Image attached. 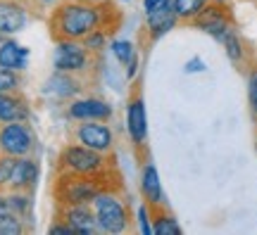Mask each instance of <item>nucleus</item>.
<instances>
[{
  "mask_svg": "<svg viewBox=\"0 0 257 235\" xmlns=\"http://www.w3.org/2000/svg\"><path fill=\"white\" fill-rule=\"evenodd\" d=\"M15 159L10 154L0 152V190H10V181H12V169H15Z\"/></svg>",
  "mask_w": 257,
  "mask_h": 235,
  "instance_id": "obj_26",
  "label": "nucleus"
},
{
  "mask_svg": "<svg viewBox=\"0 0 257 235\" xmlns=\"http://www.w3.org/2000/svg\"><path fill=\"white\" fill-rule=\"evenodd\" d=\"M29 226L24 218L15 216V214H8V216H0V235H22L27 233Z\"/></svg>",
  "mask_w": 257,
  "mask_h": 235,
  "instance_id": "obj_24",
  "label": "nucleus"
},
{
  "mask_svg": "<svg viewBox=\"0 0 257 235\" xmlns=\"http://www.w3.org/2000/svg\"><path fill=\"white\" fill-rule=\"evenodd\" d=\"M153 211V235H181L184 228L174 214L165 211V207L150 209Z\"/></svg>",
  "mask_w": 257,
  "mask_h": 235,
  "instance_id": "obj_20",
  "label": "nucleus"
},
{
  "mask_svg": "<svg viewBox=\"0 0 257 235\" xmlns=\"http://www.w3.org/2000/svg\"><path fill=\"white\" fill-rule=\"evenodd\" d=\"M165 0H141V5H143V12H150V10H155L157 5H162Z\"/></svg>",
  "mask_w": 257,
  "mask_h": 235,
  "instance_id": "obj_34",
  "label": "nucleus"
},
{
  "mask_svg": "<svg viewBox=\"0 0 257 235\" xmlns=\"http://www.w3.org/2000/svg\"><path fill=\"white\" fill-rule=\"evenodd\" d=\"M126 3H128V0H126Z\"/></svg>",
  "mask_w": 257,
  "mask_h": 235,
  "instance_id": "obj_39",
  "label": "nucleus"
},
{
  "mask_svg": "<svg viewBox=\"0 0 257 235\" xmlns=\"http://www.w3.org/2000/svg\"><path fill=\"white\" fill-rule=\"evenodd\" d=\"M255 154H257V133H255Z\"/></svg>",
  "mask_w": 257,
  "mask_h": 235,
  "instance_id": "obj_36",
  "label": "nucleus"
},
{
  "mask_svg": "<svg viewBox=\"0 0 257 235\" xmlns=\"http://www.w3.org/2000/svg\"><path fill=\"white\" fill-rule=\"evenodd\" d=\"M3 38H5V36H3V34H0V41H3Z\"/></svg>",
  "mask_w": 257,
  "mask_h": 235,
  "instance_id": "obj_38",
  "label": "nucleus"
},
{
  "mask_svg": "<svg viewBox=\"0 0 257 235\" xmlns=\"http://www.w3.org/2000/svg\"><path fill=\"white\" fill-rule=\"evenodd\" d=\"M119 24L121 15L110 0H64L48 12L53 41H81L95 29L114 34Z\"/></svg>",
  "mask_w": 257,
  "mask_h": 235,
  "instance_id": "obj_1",
  "label": "nucleus"
},
{
  "mask_svg": "<svg viewBox=\"0 0 257 235\" xmlns=\"http://www.w3.org/2000/svg\"><path fill=\"white\" fill-rule=\"evenodd\" d=\"M100 55H93L81 41H55L53 72H67L76 76H88L95 69Z\"/></svg>",
  "mask_w": 257,
  "mask_h": 235,
  "instance_id": "obj_5",
  "label": "nucleus"
},
{
  "mask_svg": "<svg viewBox=\"0 0 257 235\" xmlns=\"http://www.w3.org/2000/svg\"><path fill=\"white\" fill-rule=\"evenodd\" d=\"M121 188V181L91 178L76 173H57L53 181V197L57 204H91L100 190Z\"/></svg>",
  "mask_w": 257,
  "mask_h": 235,
  "instance_id": "obj_4",
  "label": "nucleus"
},
{
  "mask_svg": "<svg viewBox=\"0 0 257 235\" xmlns=\"http://www.w3.org/2000/svg\"><path fill=\"white\" fill-rule=\"evenodd\" d=\"M31 119V105L19 93H0V124L10 121H29Z\"/></svg>",
  "mask_w": 257,
  "mask_h": 235,
  "instance_id": "obj_18",
  "label": "nucleus"
},
{
  "mask_svg": "<svg viewBox=\"0 0 257 235\" xmlns=\"http://www.w3.org/2000/svg\"><path fill=\"white\" fill-rule=\"evenodd\" d=\"M124 69H126V81H136V76H138V69H141V60H138V53L134 55V57H131V62L126 64V67H124Z\"/></svg>",
  "mask_w": 257,
  "mask_h": 235,
  "instance_id": "obj_32",
  "label": "nucleus"
},
{
  "mask_svg": "<svg viewBox=\"0 0 257 235\" xmlns=\"http://www.w3.org/2000/svg\"><path fill=\"white\" fill-rule=\"evenodd\" d=\"M91 209L95 214V223L100 233L121 235L131 228V221H134L131 204H128V197H124L121 188L100 190L91 202Z\"/></svg>",
  "mask_w": 257,
  "mask_h": 235,
  "instance_id": "obj_3",
  "label": "nucleus"
},
{
  "mask_svg": "<svg viewBox=\"0 0 257 235\" xmlns=\"http://www.w3.org/2000/svg\"><path fill=\"white\" fill-rule=\"evenodd\" d=\"M191 27H195L198 31L212 36L214 41H219L229 29L236 27V17L231 12V5H219V3H212L210 0V5L193 19Z\"/></svg>",
  "mask_w": 257,
  "mask_h": 235,
  "instance_id": "obj_8",
  "label": "nucleus"
},
{
  "mask_svg": "<svg viewBox=\"0 0 257 235\" xmlns=\"http://www.w3.org/2000/svg\"><path fill=\"white\" fill-rule=\"evenodd\" d=\"M19 3H29V0H19Z\"/></svg>",
  "mask_w": 257,
  "mask_h": 235,
  "instance_id": "obj_37",
  "label": "nucleus"
},
{
  "mask_svg": "<svg viewBox=\"0 0 257 235\" xmlns=\"http://www.w3.org/2000/svg\"><path fill=\"white\" fill-rule=\"evenodd\" d=\"M126 133L134 147H143L148 140V112L146 100L141 95V88H134L131 98L126 102Z\"/></svg>",
  "mask_w": 257,
  "mask_h": 235,
  "instance_id": "obj_10",
  "label": "nucleus"
},
{
  "mask_svg": "<svg viewBox=\"0 0 257 235\" xmlns=\"http://www.w3.org/2000/svg\"><path fill=\"white\" fill-rule=\"evenodd\" d=\"M67 117L72 121H112L114 107L100 95H79L69 100L67 105Z\"/></svg>",
  "mask_w": 257,
  "mask_h": 235,
  "instance_id": "obj_9",
  "label": "nucleus"
},
{
  "mask_svg": "<svg viewBox=\"0 0 257 235\" xmlns=\"http://www.w3.org/2000/svg\"><path fill=\"white\" fill-rule=\"evenodd\" d=\"M57 173H76V176H91V178H107V181H121L114 154L95 152L81 143H67L57 154L55 164Z\"/></svg>",
  "mask_w": 257,
  "mask_h": 235,
  "instance_id": "obj_2",
  "label": "nucleus"
},
{
  "mask_svg": "<svg viewBox=\"0 0 257 235\" xmlns=\"http://www.w3.org/2000/svg\"><path fill=\"white\" fill-rule=\"evenodd\" d=\"M48 233H50V235H76V233H74V228L69 226L67 221H62L60 216H57L55 221L48 226Z\"/></svg>",
  "mask_w": 257,
  "mask_h": 235,
  "instance_id": "obj_29",
  "label": "nucleus"
},
{
  "mask_svg": "<svg viewBox=\"0 0 257 235\" xmlns=\"http://www.w3.org/2000/svg\"><path fill=\"white\" fill-rule=\"evenodd\" d=\"M207 69V64L202 57H191V60H186L184 64V74H202Z\"/></svg>",
  "mask_w": 257,
  "mask_h": 235,
  "instance_id": "obj_30",
  "label": "nucleus"
},
{
  "mask_svg": "<svg viewBox=\"0 0 257 235\" xmlns=\"http://www.w3.org/2000/svg\"><path fill=\"white\" fill-rule=\"evenodd\" d=\"M110 50H112V55H114V60H117L121 67H126V64L131 62V57L136 55L134 43L126 41V38H114V41H110Z\"/></svg>",
  "mask_w": 257,
  "mask_h": 235,
  "instance_id": "obj_23",
  "label": "nucleus"
},
{
  "mask_svg": "<svg viewBox=\"0 0 257 235\" xmlns=\"http://www.w3.org/2000/svg\"><path fill=\"white\" fill-rule=\"evenodd\" d=\"M12 214V207H10V197L8 190H0V216H8Z\"/></svg>",
  "mask_w": 257,
  "mask_h": 235,
  "instance_id": "obj_33",
  "label": "nucleus"
},
{
  "mask_svg": "<svg viewBox=\"0 0 257 235\" xmlns=\"http://www.w3.org/2000/svg\"><path fill=\"white\" fill-rule=\"evenodd\" d=\"M248 102H250V112L257 121V64L248 67Z\"/></svg>",
  "mask_w": 257,
  "mask_h": 235,
  "instance_id": "obj_27",
  "label": "nucleus"
},
{
  "mask_svg": "<svg viewBox=\"0 0 257 235\" xmlns=\"http://www.w3.org/2000/svg\"><path fill=\"white\" fill-rule=\"evenodd\" d=\"M31 22L29 3L19 0H0V34L3 36H17Z\"/></svg>",
  "mask_w": 257,
  "mask_h": 235,
  "instance_id": "obj_13",
  "label": "nucleus"
},
{
  "mask_svg": "<svg viewBox=\"0 0 257 235\" xmlns=\"http://www.w3.org/2000/svg\"><path fill=\"white\" fill-rule=\"evenodd\" d=\"M22 91V74L0 67V93H19Z\"/></svg>",
  "mask_w": 257,
  "mask_h": 235,
  "instance_id": "obj_25",
  "label": "nucleus"
},
{
  "mask_svg": "<svg viewBox=\"0 0 257 235\" xmlns=\"http://www.w3.org/2000/svg\"><path fill=\"white\" fill-rule=\"evenodd\" d=\"M176 24H181V22H179V17H176V12H174V3H172V0H165V3L157 5L155 10L146 12L143 36H146L150 43H155V41H160L165 34H169L172 29H176Z\"/></svg>",
  "mask_w": 257,
  "mask_h": 235,
  "instance_id": "obj_11",
  "label": "nucleus"
},
{
  "mask_svg": "<svg viewBox=\"0 0 257 235\" xmlns=\"http://www.w3.org/2000/svg\"><path fill=\"white\" fill-rule=\"evenodd\" d=\"M74 143H81L91 147L95 152L102 154H114V131H112L110 121H76L72 131Z\"/></svg>",
  "mask_w": 257,
  "mask_h": 235,
  "instance_id": "obj_7",
  "label": "nucleus"
},
{
  "mask_svg": "<svg viewBox=\"0 0 257 235\" xmlns=\"http://www.w3.org/2000/svg\"><path fill=\"white\" fill-rule=\"evenodd\" d=\"M212 3H219V5H231V0H212Z\"/></svg>",
  "mask_w": 257,
  "mask_h": 235,
  "instance_id": "obj_35",
  "label": "nucleus"
},
{
  "mask_svg": "<svg viewBox=\"0 0 257 235\" xmlns=\"http://www.w3.org/2000/svg\"><path fill=\"white\" fill-rule=\"evenodd\" d=\"M172 3H174V12L179 22H184V24H191L193 19L210 5V0H172Z\"/></svg>",
  "mask_w": 257,
  "mask_h": 235,
  "instance_id": "obj_21",
  "label": "nucleus"
},
{
  "mask_svg": "<svg viewBox=\"0 0 257 235\" xmlns=\"http://www.w3.org/2000/svg\"><path fill=\"white\" fill-rule=\"evenodd\" d=\"M110 31H105V29H95V31H91L88 36H83L81 38V43L88 50H91L93 55H102L107 48H110Z\"/></svg>",
  "mask_w": 257,
  "mask_h": 235,
  "instance_id": "obj_22",
  "label": "nucleus"
},
{
  "mask_svg": "<svg viewBox=\"0 0 257 235\" xmlns=\"http://www.w3.org/2000/svg\"><path fill=\"white\" fill-rule=\"evenodd\" d=\"M60 3H64V0H29V8L38 10V12H50Z\"/></svg>",
  "mask_w": 257,
  "mask_h": 235,
  "instance_id": "obj_31",
  "label": "nucleus"
},
{
  "mask_svg": "<svg viewBox=\"0 0 257 235\" xmlns=\"http://www.w3.org/2000/svg\"><path fill=\"white\" fill-rule=\"evenodd\" d=\"M29 50L27 46H22L15 41V36H5L0 41V67L3 69H12V72H27L29 67Z\"/></svg>",
  "mask_w": 257,
  "mask_h": 235,
  "instance_id": "obj_17",
  "label": "nucleus"
},
{
  "mask_svg": "<svg viewBox=\"0 0 257 235\" xmlns=\"http://www.w3.org/2000/svg\"><path fill=\"white\" fill-rule=\"evenodd\" d=\"M141 195H143V202L150 209L165 207V190H162L157 166L153 162H146L141 166Z\"/></svg>",
  "mask_w": 257,
  "mask_h": 235,
  "instance_id": "obj_16",
  "label": "nucleus"
},
{
  "mask_svg": "<svg viewBox=\"0 0 257 235\" xmlns=\"http://www.w3.org/2000/svg\"><path fill=\"white\" fill-rule=\"evenodd\" d=\"M217 43H221V48H224V53H226V57H229L231 62L236 64V67H245L248 64V57H250V50L245 48V41L240 38V34L236 31V27L229 29L224 36L217 41Z\"/></svg>",
  "mask_w": 257,
  "mask_h": 235,
  "instance_id": "obj_19",
  "label": "nucleus"
},
{
  "mask_svg": "<svg viewBox=\"0 0 257 235\" xmlns=\"http://www.w3.org/2000/svg\"><path fill=\"white\" fill-rule=\"evenodd\" d=\"M38 178H41V164L36 157H17L15 159V169H12V181H10V190H27L34 192Z\"/></svg>",
  "mask_w": 257,
  "mask_h": 235,
  "instance_id": "obj_15",
  "label": "nucleus"
},
{
  "mask_svg": "<svg viewBox=\"0 0 257 235\" xmlns=\"http://www.w3.org/2000/svg\"><path fill=\"white\" fill-rule=\"evenodd\" d=\"M86 91V76H76V74L67 72H53L50 79L43 86V95L60 100V102H69V100L79 98Z\"/></svg>",
  "mask_w": 257,
  "mask_h": 235,
  "instance_id": "obj_12",
  "label": "nucleus"
},
{
  "mask_svg": "<svg viewBox=\"0 0 257 235\" xmlns=\"http://www.w3.org/2000/svg\"><path fill=\"white\" fill-rule=\"evenodd\" d=\"M138 230L143 235H153V211L146 202L138 207Z\"/></svg>",
  "mask_w": 257,
  "mask_h": 235,
  "instance_id": "obj_28",
  "label": "nucleus"
},
{
  "mask_svg": "<svg viewBox=\"0 0 257 235\" xmlns=\"http://www.w3.org/2000/svg\"><path fill=\"white\" fill-rule=\"evenodd\" d=\"M57 216L67 221L76 235H98V223L91 204H57Z\"/></svg>",
  "mask_w": 257,
  "mask_h": 235,
  "instance_id": "obj_14",
  "label": "nucleus"
},
{
  "mask_svg": "<svg viewBox=\"0 0 257 235\" xmlns=\"http://www.w3.org/2000/svg\"><path fill=\"white\" fill-rule=\"evenodd\" d=\"M36 150V133L29 121L0 124V152L10 157H27Z\"/></svg>",
  "mask_w": 257,
  "mask_h": 235,
  "instance_id": "obj_6",
  "label": "nucleus"
}]
</instances>
